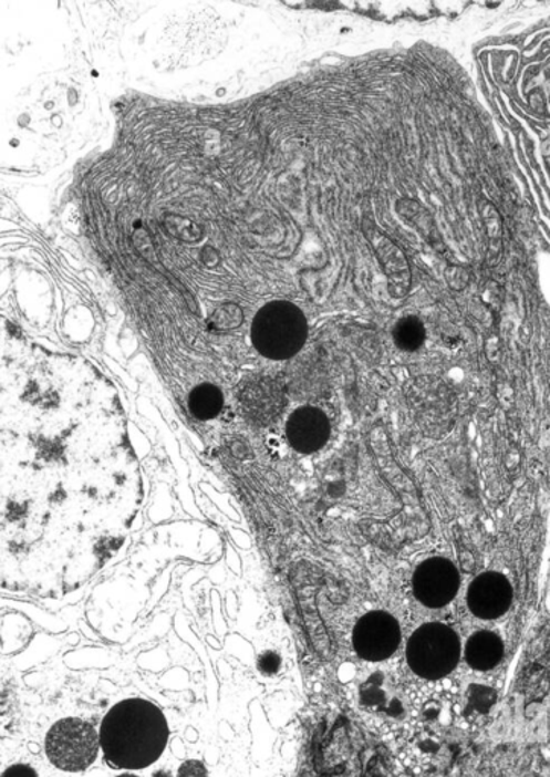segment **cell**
<instances>
[{
  "label": "cell",
  "mask_w": 550,
  "mask_h": 777,
  "mask_svg": "<svg viewBox=\"0 0 550 777\" xmlns=\"http://www.w3.org/2000/svg\"><path fill=\"white\" fill-rule=\"evenodd\" d=\"M169 726L160 707L145 698H126L102 719L100 742L114 770H144L165 752Z\"/></svg>",
  "instance_id": "cell-2"
},
{
  "label": "cell",
  "mask_w": 550,
  "mask_h": 777,
  "mask_svg": "<svg viewBox=\"0 0 550 777\" xmlns=\"http://www.w3.org/2000/svg\"><path fill=\"white\" fill-rule=\"evenodd\" d=\"M467 603L473 615L478 617V619H499L511 607V583L499 572H484L473 580L470 588H468Z\"/></svg>",
  "instance_id": "cell-9"
},
{
  "label": "cell",
  "mask_w": 550,
  "mask_h": 777,
  "mask_svg": "<svg viewBox=\"0 0 550 777\" xmlns=\"http://www.w3.org/2000/svg\"><path fill=\"white\" fill-rule=\"evenodd\" d=\"M393 336L395 345L401 350L409 351V353L417 351L426 341L425 325L417 318H403L395 324Z\"/></svg>",
  "instance_id": "cell-15"
},
{
  "label": "cell",
  "mask_w": 550,
  "mask_h": 777,
  "mask_svg": "<svg viewBox=\"0 0 550 777\" xmlns=\"http://www.w3.org/2000/svg\"><path fill=\"white\" fill-rule=\"evenodd\" d=\"M504 642L496 633L482 631L468 640L466 660L471 669L485 672L495 669L504 657Z\"/></svg>",
  "instance_id": "cell-12"
},
{
  "label": "cell",
  "mask_w": 550,
  "mask_h": 777,
  "mask_svg": "<svg viewBox=\"0 0 550 777\" xmlns=\"http://www.w3.org/2000/svg\"><path fill=\"white\" fill-rule=\"evenodd\" d=\"M2 777H39L34 768L30 766H24V764H18V766H11L3 771Z\"/></svg>",
  "instance_id": "cell-18"
},
{
  "label": "cell",
  "mask_w": 550,
  "mask_h": 777,
  "mask_svg": "<svg viewBox=\"0 0 550 777\" xmlns=\"http://www.w3.org/2000/svg\"><path fill=\"white\" fill-rule=\"evenodd\" d=\"M413 588L419 603L443 608L458 594L459 572L449 559L430 558L415 570Z\"/></svg>",
  "instance_id": "cell-8"
},
{
  "label": "cell",
  "mask_w": 550,
  "mask_h": 777,
  "mask_svg": "<svg viewBox=\"0 0 550 777\" xmlns=\"http://www.w3.org/2000/svg\"><path fill=\"white\" fill-rule=\"evenodd\" d=\"M222 392L214 384L195 387L189 396V408L195 418L214 419L222 411Z\"/></svg>",
  "instance_id": "cell-13"
},
{
  "label": "cell",
  "mask_w": 550,
  "mask_h": 777,
  "mask_svg": "<svg viewBox=\"0 0 550 777\" xmlns=\"http://www.w3.org/2000/svg\"><path fill=\"white\" fill-rule=\"evenodd\" d=\"M117 777H137V776H134V775H126V773H125V775H121V776H117Z\"/></svg>",
  "instance_id": "cell-19"
},
{
  "label": "cell",
  "mask_w": 550,
  "mask_h": 777,
  "mask_svg": "<svg viewBox=\"0 0 550 777\" xmlns=\"http://www.w3.org/2000/svg\"><path fill=\"white\" fill-rule=\"evenodd\" d=\"M460 656V642L454 629L442 623L422 625L407 642V664L419 677L437 681L454 672Z\"/></svg>",
  "instance_id": "cell-5"
},
{
  "label": "cell",
  "mask_w": 550,
  "mask_h": 777,
  "mask_svg": "<svg viewBox=\"0 0 550 777\" xmlns=\"http://www.w3.org/2000/svg\"><path fill=\"white\" fill-rule=\"evenodd\" d=\"M2 371V578L68 588L112 558L141 503L116 388L95 370ZM32 571L31 580L34 578Z\"/></svg>",
  "instance_id": "cell-1"
},
{
  "label": "cell",
  "mask_w": 550,
  "mask_h": 777,
  "mask_svg": "<svg viewBox=\"0 0 550 777\" xmlns=\"http://www.w3.org/2000/svg\"><path fill=\"white\" fill-rule=\"evenodd\" d=\"M366 231H369L371 245L381 260L383 271L388 277L391 293L395 297H403L411 286V271L405 256L381 231L374 230V228Z\"/></svg>",
  "instance_id": "cell-11"
},
{
  "label": "cell",
  "mask_w": 550,
  "mask_h": 777,
  "mask_svg": "<svg viewBox=\"0 0 550 777\" xmlns=\"http://www.w3.org/2000/svg\"><path fill=\"white\" fill-rule=\"evenodd\" d=\"M398 215L406 220L411 227H414L419 235L425 236L430 242H435L438 237L437 225H435L434 219L426 208L419 206L417 200L413 199H402L397 204Z\"/></svg>",
  "instance_id": "cell-14"
},
{
  "label": "cell",
  "mask_w": 550,
  "mask_h": 777,
  "mask_svg": "<svg viewBox=\"0 0 550 777\" xmlns=\"http://www.w3.org/2000/svg\"><path fill=\"white\" fill-rule=\"evenodd\" d=\"M468 280H470V272L466 268L452 266L450 271H447V283L456 290L466 288Z\"/></svg>",
  "instance_id": "cell-16"
},
{
  "label": "cell",
  "mask_w": 550,
  "mask_h": 777,
  "mask_svg": "<svg viewBox=\"0 0 550 777\" xmlns=\"http://www.w3.org/2000/svg\"><path fill=\"white\" fill-rule=\"evenodd\" d=\"M100 734L81 718H63L49 729L46 754L52 766L76 773L87 770L100 754Z\"/></svg>",
  "instance_id": "cell-6"
},
{
  "label": "cell",
  "mask_w": 550,
  "mask_h": 777,
  "mask_svg": "<svg viewBox=\"0 0 550 777\" xmlns=\"http://www.w3.org/2000/svg\"><path fill=\"white\" fill-rule=\"evenodd\" d=\"M251 339L256 350L264 358L291 359L308 339V321L299 307L291 302H270L256 314Z\"/></svg>",
  "instance_id": "cell-4"
},
{
  "label": "cell",
  "mask_w": 550,
  "mask_h": 777,
  "mask_svg": "<svg viewBox=\"0 0 550 777\" xmlns=\"http://www.w3.org/2000/svg\"><path fill=\"white\" fill-rule=\"evenodd\" d=\"M226 43V28L209 11L175 15L162 32V55L174 68H189L218 55Z\"/></svg>",
  "instance_id": "cell-3"
},
{
  "label": "cell",
  "mask_w": 550,
  "mask_h": 777,
  "mask_svg": "<svg viewBox=\"0 0 550 777\" xmlns=\"http://www.w3.org/2000/svg\"><path fill=\"white\" fill-rule=\"evenodd\" d=\"M289 444L299 453L312 454L328 444L330 423L320 408L305 406L297 408L287 424Z\"/></svg>",
  "instance_id": "cell-10"
},
{
  "label": "cell",
  "mask_w": 550,
  "mask_h": 777,
  "mask_svg": "<svg viewBox=\"0 0 550 777\" xmlns=\"http://www.w3.org/2000/svg\"><path fill=\"white\" fill-rule=\"evenodd\" d=\"M401 640V625L388 612L366 613L354 625L353 648L362 660L373 662L388 660L398 649Z\"/></svg>",
  "instance_id": "cell-7"
},
{
  "label": "cell",
  "mask_w": 550,
  "mask_h": 777,
  "mask_svg": "<svg viewBox=\"0 0 550 777\" xmlns=\"http://www.w3.org/2000/svg\"><path fill=\"white\" fill-rule=\"evenodd\" d=\"M178 777H209V773L201 760L190 759L178 768Z\"/></svg>",
  "instance_id": "cell-17"
}]
</instances>
